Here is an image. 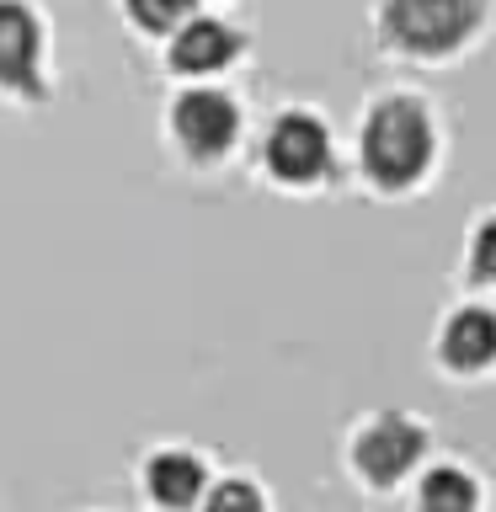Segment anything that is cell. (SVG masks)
Listing matches in <instances>:
<instances>
[{
	"label": "cell",
	"instance_id": "cell-10",
	"mask_svg": "<svg viewBox=\"0 0 496 512\" xmlns=\"http://www.w3.org/2000/svg\"><path fill=\"white\" fill-rule=\"evenodd\" d=\"M144 491H150L155 507L187 512V507H198V496L208 491V470H203L198 454H187V448H160V454H150V464H144Z\"/></svg>",
	"mask_w": 496,
	"mask_h": 512
},
{
	"label": "cell",
	"instance_id": "cell-3",
	"mask_svg": "<svg viewBox=\"0 0 496 512\" xmlns=\"http://www.w3.org/2000/svg\"><path fill=\"white\" fill-rule=\"evenodd\" d=\"M432 459V432L422 416L411 411H374L363 416L358 432L347 443L352 480L368 491H400L411 486V475Z\"/></svg>",
	"mask_w": 496,
	"mask_h": 512
},
{
	"label": "cell",
	"instance_id": "cell-7",
	"mask_svg": "<svg viewBox=\"0 0 496 512\" xmlns=\"http://www.w3.org/2000/svg\"><path fill=\"white\" fill-rule=\"evenodd\" d=\"M43 27L22 0H0V91L43 96Z\"/></svg>",
	"mask_w": 496,
	"mask_h": 512
},
{
	"label": "cell",
	"instance_id": "cell-5",
	"mask_svg": "<svg viewBox=\"0 0 496 512\" xmlns=\"http://www.w3.org/2000/svg\"><path fill=\"white\" fill-rule=\"evenodd\" d=\"M262 160H267L272 182H283V187H315V182H326L331 160H336V144H331L326 118L310 112V107L278 112L272 128H267Z\"/></svg>",
	"mask_w": 496,
	"mask_h": 512
},
{
	"label": "cell",
	"instance_id": "cell-11",
	"mask_svg": "<svg viewBox=\"0 0 496 512\" xmlns=\"http://www.w3.org/2000/svg\"><path fill=\"white\" fill-rule=\"evenodd\" d=\"M464 283L470 294H491L496 299V203L480 208L475 224L464 230Z\"/></svg>",
	"mask_w": 496,
	"mask_h": 512
},
{
	"label": "cell",
	"instance_id": "cell-6",
	"mask_svg": "<svg viewBox=\"0 0 496 512\" xmlns=\"http://www.w3.org/2000/svg\"><path fill=\"white\" fill-rule=\"evenodd\" d=\"M171 139L187 160L214 166V160H224L240 139V107L224 91L192 86L171 102Z\"/></svg>",
	"mask_w": 496,
	"mask_h": 512
},
{
	"label": "cell",
	"instance_id": "cell-12",
	"mask_svg": "<svg viewBox=\"0 0 496 512\" xmlns=\"http://www.w3.org/2000/svg\"><path fill=\"white\" fill-rule=\"evenodd\" d=\"M203 512H267V496L251 486V480H219L198 496Z\"/></svg>",
	"mask_w": 496,
	"mask_h": 512
},
{
	"label": "cell",
	"instance_id": "cell-2",
	"mask_svg": "<svg viewBox=\"0 0 496 512\" xmlns=\"http://www.w3.org/2000/svg\"><path fill=\"white\" fill-rule=\"evenodd\" d=\"M480 27H486V11L480 0H384L379 6V38L406 59H454L464 54Z\"/></svg>",
	"mask_w": 496,
	"mask_h": 512
},
{
	"label": "cell",
	"instance_id": "cell-1",
	"mask_svg": "<svg viewBox=\"0 0 496 512\" xmlns=\"http://www.w3.org/2000/svg\"><path fill=\"white\" fill-rule=\"evenodd\" d=\"M443 160V123L438 107L416 91H390L368 102L358 123V171L379 198H411L438 176Z\"/></svg>",
	"mask_w": 496,
	"mask_h": 512
},
{
	"label": "cell",
	"instance_id": "cell-8",
	"mask_svg": "<svg viewBox=\"0 0 496 512\" xmlns=\"http://www.w3.org/2000/svg\"><path fill=\"white\" fill-rule=\"evenodd\" d=\"M411 512H486V486L470 464L427 459L411 475Z\"/></svg>",
	"mask_w": 496,
	"mask_h": 512
},
{
	"label": "cell",
	"instance_id": "cell-13",
	"mask_svg": "<svg viewBox=\"0 0 496 512\" xmlns=\"http://www.w3.org/2000/svg\"><path fill=\"white\" fill-rule=\"evenodd\" d=\"M128 22L144 27V32H171L176 22H187L192 0H123Z\"/></svg>",
	"mask_w": 496,
	"mask_h": 512
},
{
	"label": "cell",
	"instance_id": "cell-9",
	"mask_svg": "<svg viewBox=\"0 0 496 512\" xmlns=\"http://www.w3.org/2000/svg\"><path fill=\"white\" fill-rule=\"evenodd\" d=\"M240 54V38L214 16H187V22L171 27V48H166V64L176 75H219L224 64H235Z\"/></svg>",
	"mask_w": 496,
	"mask_h": 512
},
{
	"label": "cell",
	"instance_id": "cell-4",
	"mask_svg": "<svg viewBox=\"0 0 496 512\" xmlns=\"http://www.w3.org/2000/svg\"><path fill=\"white\" fill-rule=\"evenodd\" d=\"M432 363L454 384H480L496 374V299L470 294L448 304L438 331H432Z\"/></svg>",
	"mask_w": 496,
	"mask_h": 512
}]
</instances>
